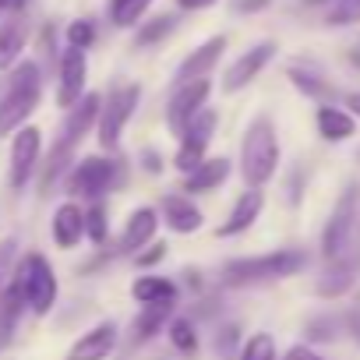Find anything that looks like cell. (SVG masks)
<instances>
[{
    "label": "cell",
    "mask_w": 360,
    "mask_h": 360,
    "mask_svg": "<svg viewBox=\"0 0 360 360\" xmlns=\"http://www.w3.org/2000/svg\"><path fill=\"white\" fill-rule=\"evenodd\" d=\"M99 106H103V99H99L96 92H85V96L68 110V117H64V124H60V138H57V145L50 148V159H46L43 176H39L43 195L57 184L60 173L75 162V152H78L82 138L89 134V127H92V124H96V117H99Z\"/></svg>",
    "instance_id": "cell-1"
},
{
    "label": "cell",
    "mask_w": 360,
    "mask_h": 360,
    "mask_svg": "<svg viewBox=\"0 0 360 360\" xmlns=\"http://www.w3.org/2000/svg\"><path fill=\"white\" fill-rule=\"evenodd\" d=\"M39 92H43L39 64L36 60L15 64L8 92H4V99H0V138H8L11 131H18L32 117V110L39 106Z\"/></svg>",
    "instance_id": "cell-2"
},
{
    "label": "cell",
    "mask_w": 360,
    "mask_h": 360,
    "mask_svg": "<svg viewBox=\"0 0 360 360\" xmlns=\"http://www.w3.org/2000/svg\"><path fill=\"white\" fill-rule=\"evenodd\" d=\"M304 265H307V255L293 248L258 255V258H233L223 265V286H255V283L286 279V276H297Z\"/></svg>",
    "instance_id": "cell-3"
},
{
    "label": "cell",
    "mask_w": 360,
    "mask_h": 360,
    "mask_svg": "<svg viewBox=\"0 0 360 360\" xmlns=\"http://www.w3.org/2000/svg\"><path fill=\"white\" fill-rule=\"evenodd\" d=\"M276 166H279V141H276V127L269 117H255L248 134H244V145H240V169H244V180L248 188H262L276 176Z\"/></svg>",
    "instance_id": "cell-4"
},
{
    "label": "cell",
    "mask_w": 360,
    "mask_h": 360,
    "mask_svg": "<svg viewBox=\"0 0 360 360\" xmlns=\"http://www.w3.org/2000/svg\"><path fill=\"white\" fill-rule=\"evenodd\" d=\"M18 286H22V293H25V304L36 311V314H46L53 304H57V276H53V269H50V262L43 258V255H25L22 262H18V269H15V276H11Z\"/></svg>",
    "instance_id": "cell-5"
},
{
    "label": "cell",
    "mask_w": 360,
    "mask_h": 360,
    "mask_svg": "<svg viewBox=\"0 0 360 360\" xmlns=\"http://www.w3.org/2000/svg\"><path fill=\"white\" fill-rule=\"evenodd\" d=\"M138 99H141V85H117L110 92V99L99 106V145L103 148H117L120 145V134L131 120V113L138 110Z\"/></svg>",
    "instance_id": "cell-6"
},
{
    "label": "cell",
    "mask_w": 360,
    "mask_h": 360,
    "mask_svg": "<svg viewBox=\"0 0 360 360\" xmlns=\"http://www.w3.org/2000/svg\"><path fill=\"white\" fill-rule=\"evenodd\" d=\"M120 180V166L99 155H89L82 162H75L71 176H68V195H82V198H99L106 191H113V184Z\"/></svg>",
    "instance_id": "cell-7"
},
{
    "label": "cell",
    "mask_w": 360,
    "mask_h": 360,
    "mask_svg": "<svg viewBox=\"0 0 360 360\" xmlns=\"http://www.w3.org/2000/svg\"><path fill=\"white\" fill-rule=\"evenodd\" d=\"M212 131H216V110H198L195 117H191V124L180 131V148H176V155H173V166L180 169V173H191L202 159H205V148H209V141H212Z\"/></svg>",
    "instance_id": "cell-8"
},
{
    "label": "cell",
    "mask_w": 360,
    "mask_h": 360,
    "mask_svg": "<svg viewBox=\"0 0 360 360\" xmlns=\"http://www.w3.org/2000/svg\"><path fill=\"white\" fill-rule=\"evenodd\" d=\"M356 209H360V191L349 184V188L342 191V198L335 202L332 219H328V226H325V237H321V251H325V258H335V255H342V251L353 244Z\"/></svg>",
    "instance_id": "cell-9"
},
{
    "label": "cell",
    "mask_w": 360,
    "mask_h": 360,
    "mask_svg": "<svg viewBox=\"0 0 360 360\" xmlns=\"http://www.w3.org/2000/svg\"><path fill=\"white\" fill-rule=\"evenodd\" d=\"M209 78H198V82H184V85H176L169 103H166V124L169 131L180 138V131H184L191 124V117L198 110H205V99H209Z\"/></svg>",
    "instance_id": "cell-10"
},
{
    "label": "cell",
    "mask_w": 360,
    "mask_h": 360,
    "mask_svg": "<svg viewBox=\"0 0 360 360\" xmlns=\"http://www.w3.org/2000/svg\"><path fill=\"white\" fill-rule=\"evenodd\" d=\"M356 276H360V248L349 244L342 255L328 258V269L321 272L314 290H318V297H342L356 283Z\"/></svg>",
    "instance_id": "cell-11"
},
{
    "label": "cell",
    "mask_w": 360,
    "mask_h": 360,
    "mask_svg": "<svg viewBox=\"0 0 360 360\" xmlns=\"http://www.w3.org/2000/svg\"><path fill=\"white\" fill-rule=\"evenodd\" d=\"M39 148H43L39 127H22V131L15 134V145H11V173H8L15 191H22V188L29 184V176H32V169H36V162H39Z\"/></svg>",
    "instance_id": "cell-12"
},
{
    "label": "cell",
    "mask_w": 360,
    "mask_h": 360,
    "mask_svg": "<svg viewBox=\"0 0 360 360\" xmlns=\"http://www.w3.org/2000/svg\"><path fill=\"white\" fill-rule=\"evenodd\" d=\"M85 82H89V60L85 50L68 46L60 57V85H57V103L64 110H71L82 96H85Z\"/></svg>",
    "instance_id": "cell-13"
},
{
    "label": "cell",
    "mask_w": 360,
    "mask_h": 360,
    "mask_svg": "<svg viewBox=\"0 0 360 360\" xmlns=\"http://www.w3.org/2000/svg\"><path fill=\"white\" fill-rule=\"evenodd\" d=\"M276 57V43H258V46H251L248 53H240L233 64H230V71L223 75V92H240L244 85H251L262 71H265V64Z\"/></svg>",
    "instance_id": "cell-14"
},
{
    "label": "cell",
    "mask_w": 360,
    "mask_h": 360,
    "mask_svg": "<svg viewBox=\"0 0 360 360\" xmlns=\"http://www.w3.org/2000/svg\"><path fill=\"white\" fill-rule=\"evenodd\" d=\"M223 50H226V36H212L209 43H202L195 53H188L184 57V64L176 68V85H184V82H198V78H205L216 64H219V57H223Z\"/></svg>",
    "instance_id": "cell-15"
},
{
    "label": "cell",
    "mask_w": 360,
    "mask_h": 360,
    "mask_svg": "<svg viewBox=\"0 0 360 360\" xmlns=\"http://www.w3.org/2000/svg\"><path fill=\"white\" fill-rule=\"evenodd\" d=\"M117 346V325L113 321H99L96 328H89L68 353V360H106L110 349Z\"/></svg>",
    "instance_id": "cell-16"
},
{
    "label": "cell",
    "mask_w": 360,
    "mask_h": 360,
    "mask_svg": "<svg viewBox=\"0 0 360 360\" xmlns=\"http://www.w3.org/2000/svg\"><path fill=\"white\" fill-rule=\"evenodd\" d=\"M226 176H230V159H226V155L202 159V162L188 173L184 191H191V195H209V191L223 188V180H226Z\"/></svg>",
    "instance_id": "cell-17"
},
{
    "label": "cell",
    "mask_w": 360,
    "mask_h": 360,
    "mask_svg": "<svg viewBox=\"0 0 360 360\" xmlns=\"http://www.w3.org/2000/svg\"><path fill=\"white\" fill-rule=\"evenodd\" d=\"M162 219H166V226L173 233H195V230H202V209L191 198H184V195L162 198Z\"/></svg>",
    "instance_id": "cell-18"
},
{
    "label": "cell",
    "mask_w": 360,
    "mask_h": 360,
    "mask_svg": "<svg viewBox=\"0 0 360 360\" xmlns=\"http://www.w3.org/2000/svg\"><path fill=\"white\" fill-rule=\"evenodd\" d=\"M262 205H265V198H262V191H258V188L244 191V195L237 198V205H233L230 219H226L216 233H219V237H237V233L251 230V226H255V219L262 216Z\"/></svg>",
    "instance_id": "cell-19"
},
{
    "label": "cell",
    "mask_w": 360,
    "mask_h": 360,
    "mask_svg": "<svg viewBox=\"0 0 360 360\" xmlns=\"http://www.w3.org/2000/svg\"><path fill=\"white\" fill-rule=\"evenodd\" d=\"M155 226H159L155 209H134L131 219H127V226H124V233H120V251L124 255H138L155 237Z\"/></svg>",
    "instance_id": "cell-20"
},
{
    "label": "cell",
    "mask_w": 360,
    "mask_h": 360,
    "mask_svg": "<svg viewBox=\"0 0 360 360\" xmlns=\"http://www.w3.org/2000/svg\"><path fill=\"white\" fill-rule=\"evenodd\" d=\"M82 233H85V212H82L75 202H64V205L53 212V240H57V248L71 251V248L82 240Z\"/></svg>",
    "instance_id": "cell-21"
},
{
    "label": "cell",
    "mask_w": 360,
    "mask_h": 360,
    "mask_svg": "<svg viewBox=\"0 0 360 360\" xmlns=\"http://www.w3.org/2000/svg\"><path fill=\"white\" fill-rule=\"evenodd\" d=\"M22 311H25V293H22V286L11 279L4 290H0V346H8V342H11Z\"/></svg>",
    "instance_id": "cell-22"
},
{
    "label": "cell",
    "mask_w": 360,
    "mask_h": 360,
    "mask_svg": "<svg viewBox=\"0 0 360 360\" xmlns=\"http://www.w3.org/2000/svg\"><path fill=\"white\" fill-rule=\"evenodd\" d=\"M314 124H318V134L325 141H346V138L356 134V120L346 110H339V106H318Z\"/></svg>",
    "instance_id": "cell-23"
},
{
    "label": "cell",
    "mask_w": 360,
    "mask_h": 360,
    "mask_svg": "<svg viewBox=\"0 0 360 360\" xmlns=\"http://www.w3.org/2000/svg\"><path fill=\"white\" fill-rule=\"evenodd\" d=\"M169 314H173V300H162V304H145L134 318V342H145L152 339L155 332H162L169 325Z\"/></svg>",
    "instance_id": "cell-24"
},
{
    "label": "cell",
    "mask_w": 360,
    "mask_h": 360,
    "mask_svg": "<svg viewBox=\"0 0 360 360\" xmlns=\"http://www.w3.org/2000/svg\"><path fill=\"white\" fill-rule=\"evenodd\" d=\"M131 297L138 304H162V300H173L176 297V286L162 276H141L131 283Z\"/></svg>",
    "instance_id": "cell-25"
},
{
    "label": "cell",
    "mask_w": 360,
    "mask_h": 360,
    "mask_svg": "<svg viewBox=\"0 0 360 360\" xmlns=\"http://www.w3.org/2000/svg\"><path fill=\"white\" fill-rule=\"evenodd\" d=\"M22 50H25V25L22 22H4L0 25V71L15 68Z\"/></svg>",
    "instance_id": "cell-26"
},
{
    "label": "cell",
    "mask_w": 360,
    "mask_h": 360,
    "mask_svg": "<svg viewBox=\"0 0 360 360\" xmlns=\"http://www.w3.org/2000/svg\"><path fill=\"white\" fill-rule=\"evenodd\" d=\"M173 29H176V18H173V15H159V18H152V22H145V25L138 29L134 46H155V43H162Z\"/></svg>",
    "instance_id": "cell-27"
},
{
    "label": "cell",
    "mask_w": 360,
    "mask_h": 360,
    "mask_svg": "<svg viewBox=\"0 0 360 360\" xmlns=\"http://www.w3.org/2000/svg\"><path fill=\"white\" fill-rule=\"evenodd\" d=\"M166 332H169V342H173L180 353H195V349H198L195 321H188V318H173V321L166 325Z\"/></svg>",
    "instance_id": "cell-28"
},
{
    "label": "cell",
    "mask_w": 360,
    "mask_h": 360,
    "mask_svg": "<svg viewBox=\"0 0 360 360\" xmlns=\"http://www.w3.org/2000/svg\"><path fill=\"white\" fill-rule=\"evenodd\" d=\"M290 82L300 89V92H307L311 99H325V96H332V89H328V82H321L314 71H304V68H290Z\"/></svg>",
    "instance_id": "cell-29"
},
{
    "label": "cell",
    "mask_w": 360,
    "mask_h": 360,
    "mask_svg": "<svg viewBox=\"0 0 360 360\" xmlns=\"http://www.w3.org/2000/svg\"><path fill=\"white\" fill-rule=\"evenodd\" d=\"M240 360H276V339L269 332H255L244 349H240Z\"/></svg>",
    "instance_id": "cell-30"
},
{
    "label": "cell",
    "mask_w": 360,
    "mask_h": 360,
    "mask_svg": "<svg viewBox=\"0 0 360 360\" xmlns=\"http://www.w3.org/2000/svg\"><path fill=\"white\" fill-rule=\"evenodd\" d=\"M85 233L92 244H106V209L103 202H92V209L85 212Z\"/></svg>",
    "instance_id": "cell-31"
},
{
    "label": "cell",
    "mask_w": 360,
    "mask_h": 360,
    "mask_svg": "<svg viewBox=\"0 0 360 360\" xmlns=\"http://www.w3.org/2000/svg\"><path fill=\"white\" fill-rule=\"evenodd\" d=\"M92 43H96V25H92L89 18H78V22L68 25V46H75V50H89Z\"/></svg>",
    "instance_id": "cell-32"
},
{
    "label": "cell",
    "mask_w": 360,
    "mask_h": 360,
    "mask_svg": "<svg viewBox=\"0 0 360 360\" xmlns=\"http://www.w3.org/2000/svg\"><path fill=\"white\" fill-rule=\"evenodd\" d=\"M360 22V0H335L328 11V25H349Z\"/></svg>",
    "instance_id": "cell-33"
},
{
    "label": "cell",
    "mask_w": 360,
    "mask_h": 360,
    "mask_svg": "<svg viewBox=\"0 0 360 360\" xmlns=\"http://www.w3.org/2000/svg\"><path fill=\"white\" fill-rule=\"evenodd\" d=\"M148 4H152V0H127V4L120 8V15L113 18V25H117V29H131V25H138V18L148 11Z\"/></svg>",
    "instance_id": "cell-34"
},
{
    "label": "cell",
    "mask_w": 360,
    "mask_h": 360,
    "mask_svg": "<svg viewBox=\"0 0 360 360\" xmlns=\"http://www.w3.org/2000/svg\"><path fill=\"white\" fill-rule=\"evenodd\" d=\"M332 328H335L332 318H314V321L307 325V335H311V339H332Z\"/></svg>",
    "instance_id": "cell-35"
},
{
    "label": "cell",
    "mask_w": 360,
    "mask_h": 360,
    "mask_svg": "<svg viewBox=\"0 0 360 360\" xmlns=\"http://www.w3.org/2000/svg\"><path fill=\"white\" fill-rule=\"evenodd\" d=\"M166 258V244H152L148 251H138V265L141 269H148V265H155V262H162Z\"/></svg>",
    "instance_id": "cell-36"
},
{
    "label": "cell",
    "mask_w": 360,
    "mask_h": 360,
    "mask_svg": "<svg viewBox=\"0 0 360 360\" xmlns=\"http://www.w3.org/2000/svg\"><path fill=\"white\" fill-rule=\"evenodd\" d=\"M272 4V0H233V11L237 15H258Z\"/></svg>",
    "instance_id": "cell-37"
},
{
    "label": "cell",
    "mask_w": 360,
    "mask_h": 360,
    "mask_svg": "<svg viewBox=\"0 0 360 360\" xmlns=\"http://www.w3.org/2000/svg\"><path fill=\"white\" fill-rule=\"evenodd\" d=\"M233 342H237V328H233V325H226V328L219 332V339H216V346H219V353H223V356H230V349H233Z\"/></svg>",
    "instance_id": "cell-38"
},
{
    "label": "cell",
    "mask_w": 360,
    "mask_h": 360,
    "mask_svg": "<svg viewBox=\"0 0 360 360\" xmlns=\"http://www.w3.org/2000/svg\"><path fill=\"white\" fill-rule=\"evenodd\" d=\"M283 360H325V356H318L311 346H290Z\"/></svg>",
    "instance_id": "cell-39"
},
{
    "label": "cell",
    "mask_w": 360,
    "mask_h": 360,
    "mask_svg": "<svg viewBox=\"0 0 360 360\" xmlns=\"http://www.w3.org/2000/svg\"><path fill=\"white\" fill-rule=\"evenodd\" d=\"M216 0H176V8L180 11H205V8H212Z\"/></svg>",
    "instance_id": "cell-40"
},
{
    "label": "cell",
    "mask_w": 360,
    "mask_h": 360,
    "mask_svg": "<svg viewBox=\"0 0 360 360\" xmlns=\"http://www.w3.org/2000/svg\"><path fill=\"white\" fill-rule=\"evenodd\" d=\"M15 258V240H4V244H0V272H4V265ZM0 279H4V276H0Z\"/></svg>",
    "instance_id": "cell-41"
},
{
    "label": "cell",
    "mask_w": 360,
    "mask_h": 360,
    "mask_svg": "<svg viewBox=\"0 0 360 360\" xmlns=\"http://www.w3.org/2000/svg\"><path fill=\"white\" fill-rule=\"evenodd\" d=\"M346 106H349V117H360V92H349L346 96Z\"/></svg>",
    "instance_id": "cell-42"
},
{
    "label": "cell",
    "mask_w": 360,
    "mask_h": 360,
    "mask_svg": "<svg viewBox=\"0 0 360 360\" xmlns=\"http://www.w3.org/2000/svg\"><path fill=\"white\" fill-rule=\"evenodd\" d=\"M145 169H152V173L159 169V155L155 152H145Z\"/></svg>",
    "instance_id": "cell-43"
},
{
    "label": "cell",
    "mask_w": 360,
    "mask_h": 360,
    "mask_svg": "<svg viewBox=\"0 0 360 360\" xmlns=\"http://www.w3.org/2000/svg\"><path fill=\"white\" fill-rule=\"evenodd\" d=\"M0 11H18V0H0Z\"/></svg>",
    "instance_id": "cell-44"
}]
</instances>
